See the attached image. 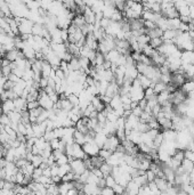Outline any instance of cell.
<instances>
[{
  "instance_id": "44dd1931",
  "label": "cell",
  "mask_w": 194,
  "mask_h": 195,
  "mask_svg": "<svg viewBox=\"0 0 194 195\" xmlns=\"http://www.w3.org/2000/svg\"><path fill=\"white\" fill-rule=\"evenodd\" d=\"M14 85H15V82L10 81L9 79H8V80H7V82L5 83V86H3V89H5V90H9V89H13Z\"/></svg>"
},
{
  "instance_id": "603a6c76",
  "label": "cell",
  "mask_w": 194,
  "mask_h": 195,
  "mask_svg": "<svg viewBox=\"0 0 194 195\" xmlns=\"http://www.w3.org/2000/svg\"><path fill=\"white\" fill-rule=\"evenodd\" d=\"M42 175H45V176H47V177H51V169H50V166L46 168V169L42 170Z\"/></svg>"
},
{
  "instance_id": "5bb4252c",
  "label": "cell",
  "mask_w": 194,
  "mask_h": 195,
  "mask_svg": "<svg viewBox=\"0 0 194 195\" xmlns=\"http://www.w3.org/2000/svg\"><path fill=\"white\" fill-rule=\"evenodd\" d=\"M15 177H16V184H19V185H23V180H24V173H23V171L19 170L17 173L15 175Z\"/></svg>"
},
{
  "instance_id": "ba28073f",
  "label": "cell",
  "mask_w": 194,
  "mask_h": 195,
  "mask_svg": "<svg viewBox=\"0 0 194 195\" xmlns=\"http://www.w3.org/2000/svg\"><path fill=\"white\" fill-rule=\"evenodd\" d=\"M69 171H71V166L70 163H65L62 164V166H58V176L63 177L65 173H67Z\"/></svg>"
},
{
  "instance_id": "3957f363",
  "label": "cell",
  "mask_w": 194,
  "mask_h": 195,
  "mask_svg": "<svg viewBox=\"0 0 194 195\" xmlns=\"http://www.w3.org/2000/svg\"><path fill=\"white\" fill-rule=\"evenodd\" d=\"M1 108H3V113H6V114H8L9 112H12V111H15L14 101H13V99H6L5 102H3Z\"/></svg>"
},
{
  "instance_id": "6da1fadb",
  "label": "cell",
  "mask_w": 194,
  "mask_h": 195,
  "mask_svg": "<svg viewBox=\"0 0 194 195\" xmlns=\"http://www.w3.org/2000/svg\"><path fill=\"white\" fill-rule=\"evenodd\" d=\"M69 163H70V166H71V170H72L74 173H77V175H81V173L87 169L82 159H73Z\"/></svg>"
},
{
  "instance_id": "7402d4cb",
  "label": "cell",
  "mask_w": 194,
  "mask_h": 195,
  "mask_svg": "<svg viewBox=\"0 0 194 195\" xmlns=\"http://www.w3.org/2000/svg\"><path fill=\"white\" fill-rule=\"evenodd\" d=\"M8 79H9L10 81L15 82V83H16V82L19 81V79H21V78H19V76H17L16 74H14V73H10L9 76H8Z\"/></svg>"
},
{
  "instance_id": "ac0fdd59",
  "label": "cell",
  "mask_w": 194,
  "mask_h": 195,
  "mask_svg": "<svg viewBox=\"0 0 194 195\" xmlns=\"http://www.w3.org/2000/svg\"><path fill=\"white\" fill-rule=\"evenodd\" d=\"M39 85H40L41 89H45L48 86V78H45V76H41L40 81H39Z\"/></svg>"
},
{
  "instance_id": "5b68a950",
  "label": "cell",
  "mask_w": 194,
  "mask_h": 195,
  "mask_svg": "<svg viewBox=\"0 0 194 195\" xmlns=\"http://www.w3.org/2000/svg\"><path fill=\"white\" fill-rule=\"evenodd\" d=\"M90 162L94 168H100V166L105 162V160H104L102 156H100V155L97 154V155H93V156H90Z\"/></svg>"
},
{
  "instance_id": "52a82bcc",
  "label": "cell",
  "mask_w": 194,
  "mask_h": 195,
  "mask_svg": "<svg viewBox=\"0 0 194 195\" xmlns=\"http://www.w3.org/2000/svg\"><path fill=\"white\" fill-rule=\"evenodd\" d=\"M100 171H102V173H103L104 178H105L106 176L111 175V171H112V166H110L109 163L104 162V163L100 167Z\"/></svg>"
},
{
  "instance_id": "e0dca14e",
  "label": "cell",
  "mask_w": 194,
  "mask_h": 195,
  "mask_svg": "<svg viewBox=\"0 0 194 195\" xmlns=\"http://www.w3.org/2000/svg\"><path fill=\"white\" fill-rule=\"evenodd\" d=\"M1 72H3V76H8L12 73V66L9 65H7V66H1Z\"/></svg>"
},
{
  "instance_id": "30bf717a",
  "label": "cell",
  "mask_w": 194,
  "mask_h": 195,
  "mask_svg": "<svg viewBox=\"0 0 194 195\" xmlns=\"http://www.w3.org/2000/svg\"><path fill=\"white\" fill-rule=\"evenodd\" d=\"M42 161H44V157L41 154H35L33 155V159H32L31 163L35 166V167H39L41 163H42Z\"/></svg>"
},
{
  "instance_id": "d4e9b609",
  "label": "cell",
  "mask_w": 194,
  "mask_h": 195,
  "mask_svg": "<svg viewBox=\"0 0 194 195\" xmlns=\"http://www.w3.org/2000/svg\"><path fill=\"white\" fill-rule=\"evenodd\" d=\"M7 80H8V76H1V78H0V87H3L5 83L7 82Z\"/></svg>"
},
{
  "instance_id": "8fae6325",
  "label": "cell",
  "mask_w": 194,
  "mask_h": 195,
  "mask_svg": "<svg viewBox=\"0 0 194 195\" xmlns=\"http://www.w3.org/2000/svg\"><path fill=\"white\" fill-rule=\"evenodd\" d=\"M112 153H113V152H111L110 150H107V148H100L98 155L103 157L104 160H106V159H109V157L111 156V154H112Z\"/></svg>"
},
{
  "instance_id": "7c38bea8",
  "label": "cell",
  "mask_w": 194,
  "mask_h": 195,
  "mask_svg": "<svg viewBox=\"0 0 194 195\" xmlns=\"http://www.w3.org/2000/svg\"><path fill=\"white\" fill-rule=\"evenodd\" d=\"M10 119H9V115L6 113H3L1 115H0V123L3 124V126H8V124H10Z\"/></svg>"
},
{
  "instance_id": "9a60e30c",
  "label": "cell",
  "mask_w": 194,
  "mask_h": 195,
  "mask_svg": "<svg viewBox=\"0 0 194 195\" xmlns=\"http://www.w3.org/2000/svg\"><path fill=\"white\" fill-rule=\"evenodd\" d=\"M42 175V169L40 167H35L33 172H32V179H37L38 177H40Z\"/></svg>"
},
{
  "instance_id": "9c48e42d",
  "label": "cell",
  "mask_w": 194,
  "mask_h": 195,
  "mask_svg": "<svg viewBox=\"0 0 194 195\" xmlns=\"http://www.w3.org/2000/svg\"><path fill=\"white\" fill-rule=\"evenodd\" d=\"M67 99H69L70 102H71V104L73 105V106H78L79 103H80V99H79V96L75 94H70L67 95Z\"/></svg>"
},
{
  "instance_id": "8992f818",
  "label": "cell",
  "mask_w": 194,
  "mask_h": 195,
  "mask_svg": "<svg viewBox=\"0 0 194 195\" xmlns=\"http://www.w3.org/2000/svg\"><path fill=\"white\" fill-rule=\"evenodd\" d=\"M8 115H9V119L12 122H21V118L22 117H21V112H19V111H12V112L8 113Z\"/></svg>"
},
{
  "instance_id": "277c9868",
  "label": "cell",
  "mask_w": 194,
  "mask_h": 195,
  "mask_svg": "<svg viewBox=\"0 0 194 195\" xmlns=\"http://www.w3.org/2000/svg\"><path fill=\"white\" fill-rule=\"evenodd\" d=\"M73 138H74V142L78 143L82 146V145L86 143V136L85 134H82L81 131H79V130L75 129L74 130V134H73Z\"/></svg>"
},
{
  "instance_id": "2e32d148",
  "label": "cell",
  "mask_w": 194,
  "mask_h": 195,
  "mask_svg": "<svg viewBox=\"0 0 194 195\" xmlns=\"http://www.w3.org/2000/svg\"><path fill=\"white\" fill-rule=\"evenodd\" d=\"M60 138H53L51 140H50V146H51V150H57V148L60 147Z\"/></svg>"
},
{
  "instance_id": "d6986e66",
  "label": "cell",
  "mask_w": 194,
  "mask_h": 195,
  "mask_svg": "<svg viewBox=\"0 0 194 195\" xmlns=\"http://www.w3.org/2000/svg\"><path fill=\"white\" fill-rule=\"evenodd\" d=\"M91 172L94 173L95 176H97L98 178H103V173H102V171H100V168H93V169L90 170Z\"/></svg>"
},
{
  "instance_id": "7a4b0ae2",
  "label": "cell",
  "mask_w": 194,
  "mask_h": 195,
  "mask_svg": "<svg viewBox=\"0 0 194 195\" xmlns=\"http://www.w3.org/2000/svg\"><path fill=\"white\" fill-rule=\"evenodd\" d=\"M82 148L87 155L89 156H93V155H97L98 152H100V146L95 143V140L93 142H86L85 144L82 145Z\"/></svg>"
},
{
  "instance_id": "ffe728a7",
  "label": "cell",
  "mask_w": 194,
  "mask_h": 195,
  "mask_svg": "<svg viewBox=\"0 0 194 195\" xmlns=\"http://www.w3.org/2000/svg\"><path fill=\"white\" fill-rule=\"evenodd\" d=\"M38 106H39V102L38 101L28 102V110H33V108H35Z\"/></svg>"
},
{
  "instance_id": "4fadbf2b",
  "label": "cell",
  "mask_w": 194,
  "mask_h": 195,
  "mask_svg": "<svg viewBox=\"0 0 194 195\" xmlns=\"http://www.w3.org/2000/svg\"><path fill=\"white\" fill-rule=\"evenodd\" d=\"M56 163L58 164V166H62V164L69 163V157H67V155H66L65 153H64L63 155H61V156L56 160Z\"/></svg>"
},
{
  "instance_id": "cb8c5ba5",
  "label": "cell",
  "mask_w": 194,
  "mask_h": 195,
  "mask_svg": "<svg viewBox=\"0 0 194 195\" xmlns=\"http://www.w3.org/2000/svg\"><path fill=\"white\" fill-rule=\"evenodd\" d=\"M51 179H53L54 184H60V182H62V177H60L58 175H56V176H51Z\"/></svg>"
}]
</instances>
